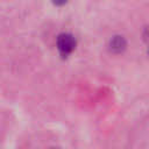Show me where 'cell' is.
<instances>
[{
    "label": "cell",
    "instance_id": "1",
    "mask_svg": "<svg viewBox=\"0 0 149 149\" xmlns=\"http://www.w3.org/2000/svg\"><path fill=\"white\" fill-rule=\"evenodd\" d=\"M56 47L62 57H68L77 47V40L71 33H61L56 38Z\"/></svg>",
    "mask_w": 149,
    "mask_h": 149
},
{
    "label": "cell",
    "instance_id": "2",
    "mask_svg": "<svg viewBox=\"0 0 149 149\" xmlns=\"http://www.w3.org/2000/svg\"><path fill=\"white\" fill-rule=\"evenodd\" d=\"M127 48V40L122 35H114L108 42V49L113 54H121Z\"/></svg>",
    "mask_w": 149,
    "mask_h": 149
},
{
    "label": "cell",
    "instance_id": "3",
    "mask_svg": "<svg viewBox=\"0 0 149 149\" xmlns=\"http://www.w3.org/2000/svg\"><path fill=\"white\" fill-rule=\"evenodd\" d=\"M143 38H144V41L147 43H149V26L146 27L144 30H143Z\"/></svg>",
    "mask_w": 149,
    "mask_h": 149
},
{
    "label": "cell",
    "instance_id": "4",
    "mask_svg": "<svg viewBox=\"0 0 149 149\" xmlns=\"http://www.w3.org/2000/svg\"><path fill=\"white\" fill-rule=\"evenodd\" d=\"M147 54H148V56H149V43H148V50H147Z\"/></svg>",
    "mask_w": 149,
    "mask_h": 149
}]
</instances>
